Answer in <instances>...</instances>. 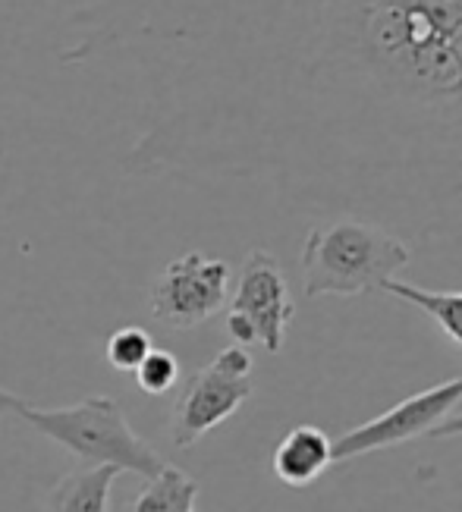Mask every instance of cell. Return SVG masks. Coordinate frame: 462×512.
Returning <instances> with one entry per match:
<instances>
[{"mask_svg":"<svg viewBox=\"0 0 462 512\" xmlns=\"http://www.w3.org/2000/svg\"><path fill=\"white\" fill-rule=\"evenodd\" d=\"M220 164L318 208L462 227V0H214Z\"/></svg>","mask_w":462,"mask_h":512,"instance_id":"obj_1","label":"cell"},{"mask_svg":"<svg viewBox=\"0 0 462 512\" xmlns=\"http://www.w3.org/2000/svg\"><path fill=\"white\" fill-rule=\"evenodd\" d=\"M406 242L362 217L340 214L315 227L302 246V289L308 299L321 296H362L381 289L409 264Z\"/></svg>","mask_w":462,"mask_h":512,"instance_id":"obj_2","label":"cell"},{"mask_svg":"<svg viewBox=\"0 0 462 512\" xmlns=\"http://www.w3.org/2000/svg\"><path fill=\"white\" fill-rule=\"evenodd\" d=\"M19 418H26L38 434L60 443L85 465H114V469L132 472L145 481H151L167 465L158 450L132 431L126 412L110 396H88L63 409L29 406Z\"/></svg>","mask_w":462,"mask_h":512,"instance_id":"obj_3","label":"cell"},{"mask_svg":"<svg viewBox=\"0 0 462 512\" xmlns=\"http://www.w3.org/2000/svg\"><path fill=\"white\" fill-rule=\"evenodd\" d=\"M252 355L246 346H227L198 368L180 390L170 415V437L180 450L192 447L208 431L224 425L252 396Z\"/></svg>","mask_w":462,"mask_h":512,"instance_id":"obj_4","label":"cell"},{"mask_svg":"<svg viewBox=\"0 0 462 512\" xmlns=\"http://www.w3.org/2000/svg\"><path fill=\"white\" fill-rule=\"evenodd\" d=\"M293 321L290 286L271 252L255 249L239 271V283L230 302L227 333L236 346L261 343L268 352L283 349L286 324Z\"/></svg>","mask_w":462,"mask_h":512,"instance_id":"obj_5","label":"cell"},{"mask_svg":"<svg viewBox=\"0 0 462 512\" xmlns=\"http://www.w3.org/2000/svg\"><path fill=\"white\" fill-rule=\"evenodd\" d=\"M230 296V264L189 252L170 261L151 286V315L170 330H189L211 321Z\"/></svg>","mask_w":462,"mask_h":512,"instance_id":"obj_6","label":"cell"},{"mask_svg":"<svg viewBox=\"0 0 462 512\" xmlns=\"http://www.w3.org/2000/svg\"><path fill=\"white\" fill-rule=\"evenodd\" d=\"M459 403H462V377L434 384L422 393L403 399V403H396L393 409L374 415L371 421H365V425L337 437L334 462H349L365 453L390 450V447H400V443H409L415 437H425L447 415H453V409Z\"/></svg>","mask_w":462,"mask_h":512,"instance_id":"obj_7","label":"cell"},{"mask_svg":"<svg viewBox=\"0 0 462 512\" xmlns=\"http://www.w3.org/2000/svg\"><path fill=\"white\" fill-rule=\"evenodd\" d=\"M334 465V440L315 425L286 431L274 450L271 469L290 487H308Z\"/></svg>","mask_w":462,"mask_h":512,"instance_id":"obj_8","label":"cell"},{"mask_svg":"<svg viewBox=\"0 0 462 512\" xmlns=\"http://www.w3.org/2000/svg\"><path fill=\"white\" fill-rule=\"evenodd\" d=\"M120 469L114 465H88V469L70 472L51 494V512H107L110 487H114Z\"/></svg>","mask_w":462,"mask_h":512,"instance_id":"obj_9","label":"cell"},{"mask_svg":"<svg viewBox=\"0 0 462 512\" xmlns=\"http://www.w3.org/2000/svg\"><path fill=\"white\" fill-rule=\"evenodd\" d=\"M381 293L415 305L422 315H428L440 327V333H444L456 349H462V293H434V289L412 286L396 277H390L381 286Z\"/></svg>","mask_w":462,"mask_h":512,"instance_id":"obj_10","label":"cell"},{"mask_svg":"<svg viewBox=\"0 0 462 512\" xmlns=\"http://www.w3.org/2000/svg\"><path fill=\"white\" fill-rule=\"evenodd\" d=\"M198 484L176 465H164V469L154 475L145 491L136 497L129 512H198Z\"/></svg>","mask_w":462,"mask_h":512,"instance_id":"obj_11","label":"cell"},{"mask_svg":"<svg viewBox=\"0 0 462 512\" xmlns=\"http://www.w3.org/2000/svg\"><path fill=\"white\" fill-rule=\"evenodd\" d=\"M151 349H154V343L148 337V330H142V327H120V330L110 333V340L104 346V359H107V365L114 368V371L132 374L145 362V355Z\"/></svg>","mask_w":462,"mask_h":512,"instance_id":"obj_12","label":"cell"},{"mask_svg":"<svg viewBox=\"0 0 462 512\" xmlns=\"http://www.w3.org/2000/svg\"><path fill=\"white\" fill-rule=\"evenodd\" d=\"M132 374H136V384H139L142 393L164 396V393H170L176 384H180V362H176V355L167 352V349H151L145 355V362Z\"/></svg>","mask_w":462,"mask_h":512,"instance_id":"obj_13","label":"cell"},{"mask_svg":"<svg viewBox=\"0 0 462 512\" xmlns=\"http://www.w3.org/2000/svg\"><path fill=\"white\" fill-rule=\"evenodd\" d=\"M425 437H431V440H450V437H462V415H447V418L440 421L437 428H431Z\"/></svg>","mask_w":462,"mask_h":512,"instance_id":"obj_14","label":"cell"},{"mask_svg":"<svg viewBox=\"0 0 462 512\" xmlns=\"http://www.w3.org/2000/svg\"><path fill=\"white\" fill-rule=\"evenodd\" d=\"M29 409V403L22 396H16V393H10V390H4L0 387V418L4 415H22Z\"/></svg>","mask_w":462,"mask_h":512,"instance_id":"obj_15","label":"cell"}]
</instances>
